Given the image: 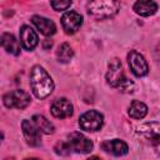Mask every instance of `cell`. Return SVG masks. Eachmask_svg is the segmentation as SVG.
Returning a JSON list of instances; mask_svg holds the SVG:
<instances>
[{"label": "cell", "instance_id": "cell-1", "mask_svg": "<svg viewBox=\"0 0 160 160\" xmlns=\"http://www.w3.org/2000/svg\"><path fill=\"white\" fill-rule=\"evenodd\" d=\"M30 86L38 99H45L52 92L54 81L42 66L35 65L30 71Z\"/></svg>", "mask_w": 160, "mask_h": 160}, {"label": "cell", "instance_id": "cell-2", "mask_svg": "<svg viewBox=\"0 0 160 160\" xmlns=\"http://www.w3.org/2000/svg\"><path fill=\"white\" fill-rule=\"evenodd\" d=\"M106 81L110 86L120 89L121 91H125V92H131L134 89V82L125 78L122 71V65L120 60L116 58L111 59L108 65Z\"/></svg>", "mask_w": 160, "mask_h": 160}, {"label": "cell", "instance_id": "cell-3", "mask_svg": "<svg viewBox=\"0 0 160 160\" xmlns=\"http://www.w3.org/2000/svg\"><path fill=\"white\" fill-rule=\"evenodd\" d=\"M136 132L152 148L154 152L160 156V122L150 121L141 124L136 128Z\"/></svg>", "mask_w": 160, "mask_h": 160}, {"label": "cell", "instance_id": "cell-4", "mask_svg": "<svg viewBox=\"0 0 160 160\" xmlns=\"http://www.w3.org/2000/svg\"><path fill=\"white\" fill-rule=\"evenodd\" d=\"M120 9V4L112 0H98L91 1L88 5V11L90 15L98 19H105L114 16Z\"/></svg>", "mask_w": 160, "mask_h": 160}, {"label": "cell", "instance_id": "cell-5", "mask_svg": "<svg viewBox=\"0 0 160 160\" xmlns=\"http://www.w3.org/2000/svg\"><path fill=\"white\" fill-rule=\"evenodd\" d=\"M65 141L71 152L74 151L79 154H89L94 148L92 141L84 136L81 132H71L70 135H68Z\"/></svg>", "mask_w": 160, "mask_h": 160}, {"label": "cell", "instance_id": "cell-6", "mask_svg": "<svg viewBox=\"0 0 160 160\" xmlns=\"http://www.w3.org/2000/svg\"><path fill=\"white\" fill-rule=\"evenodd\" d=\"M30 95L21 89L9 91L2 98L4 105L9 109H25L30 104Z\"/></svg>", "mask_w": 160, "mask_h": 160}, {"label": "cell", "instance_id": "cell-7", "mask_svg": "<svg viewBox=\"0 0 160 160\" xmlns=\"http://www.w3.org/2000/svg\"><path fill=\"white\" fill-rule=\"evenodd\" d=\"M104 124V116L96 110H89L84 112L79 119V126L86 131H98Z\"/></svg>", "mask_w": 160, "mask_h": 160}, {"label": "cell", "instance_id": "cell-8", "mask_svg": "<svg viewBox=\"0 0 160 160\" xmlns=\"http://www.w3.org/2000/svg\"><path fill=\"white\" fill-rule=\"evenodd\" d=\"M128 62H129L131 72L138 78L145 76L149 72V66H148L145 58L135 50H131L128 54Z\"/></svg>", "mask_w": 160, "mask_h": 160}, {"label": "cell", "instance_id": "cell-9", "mask_svg": "<svg viewBox=\"0 0 160 160\" xmlns=\"http://www.w3.org/2000/svg\"><path fill=\"white\" fill-rule=\"evenodd\" d=\"M22 135L30 146H39L41 144V131L32 120H24L21 122Z\"/></svg>", "mask_w": 160, "mask_h": 160}, {"label": "cell", "instance_id": "cell-10", "mask_svg": "<svg viewBox=\"0 0 160 160\" xmlns=\"http://www.w3.org/2000/svg\"><path fill=\"white\" fill-rule=\"evenodd\" d=\"M61 25L66 34H69V35L75 34L82 25V16L79 12L72 11V10L66 11L61 16Z\"/></svg>", "mask_w": 160, "mask_h": 160}, {"label": "cell", "instance_id": "cell-11", "mask_svg": "<svg viewBox=\"0 0 160 160\" xmlns=\"http://www.w3.org/2000/svg\"><path fill=\"white\" fill-rule=\"evenodd\" d=\"M50 111H51L52 116H55L58 119H65V118H69L72 115L74 106L68 99L61 98V99H56L51 104Z\"/></svg>", "mask_w": 160, "mask_h": 160}, {"label": "cell", "instance_id": "cell-12", "mask_svg": "<svg viewBox=\"0 0 160 160\" xmlns=\"http://www.w3.org/2000/svg\"><path fill=\"white\" fill-rule=\"evenodd\" d=\"M20 42H21V45L25 50L31 51L39 44L38 34L29 25H22L21 29H20Z\"/></svg>", "mask_w": 160, "mask_h": 160}, {"label": "cell", "instance_id": "cell-13", "mask_svg": "<svg viewBox=\"0 0 160 160\" xmlns=\"http://www.w3.org/2000/svg\"><path fill=\"white\" fill-rule=\"evenodd\" d=\"M102 150H105L106 152H110L115 156H122L125 154H128L129 148L128 144L120 139H112V140H105L101 144Z\"/></svg>", "mask_w": 160, "mask_h": 160}, {"label": "cell", "instance_id": "cell-14", "mask_svg": "<svg viewBox=\"0 0 160 160\" xmlns=\"http://www.w3.org/2000/svg\"><path fill=\"white\" fill-rule=\"evenodd\" d=\"M32 24L36 26V29L45 36H50L52 34H55L56 31V26L54 24L52 20L48 19V18H44V16H40V15H34L32 16Z\"/></svg>", "mask_w": 160, "mask_h": 160}, {"label": "cell", "instance_id": "cell-15", "mask_svg": "<svg viewBox=\"0 0 160 160\" xmlns=\"http://www.w3.org/2000/svg\"><path fill=\"white\" fill-rule=\"evenodd\" d=\"M158 10V4L150 0H140L134 4V11L141 16L154 15Z\"/></svg>", "mask_w": 160, "mask_h": 160}, {"label": "cell", "instance_id": "cell-16", "mask_svg": "<svg viewBox=\"0 0 160 160\" xmlns=\"http://www.w3.org/2000/svg\"><path fill=\"white\" fill-rule=\"evenodd\" d=\"M1 45L8 52H10L12 55H19L20 54V44L12 34L4 32L1 35Z\"/></svg>", "mask_w": 160, "mask_h": 160}, {"label": "cell", "instance_id": "cell-17", "mask_svg": "<svg viewBox=\"0 0 160 160\" xmlns=\"http://www.w3.org/2000/svg\"><path fill=\"white\" fill-rule=\"evenodd\" d=\"M128 112L132 119H142L148 114V106L139 100H134L130 104Z\"/></svg>", "mask_w": 160, "mask_h": 160}, {"label": "cell", "instance_id": "cell-18", "mask_svg": "<svg viewBox=\"0 0 160 160\" xmlns=\"http://www.w3.org/2000/svg\"><path fill=\"white\" fill-rule=\"evenodd\" d=\"M31 120H32L34 124L38 126V129H39L41 132H44V134H52L54 130H55L54 125H52L45 116H42V115H34Z\"/></svg>", "mask_w": 160, "mask_h": 160}, {"label": "cell", "instance_id": "cell-19", "mask_svg": "<svg viewBox=\"0 0 160 160\" xmlns=\"http://www.w3.org/2000/svg\"><path fill=\"white\" fill-rule=\"evenodd\" d=\"M56 56H58V60H59L60 62L66 64V62H69V61L72 59L74 51H72V49H71V46H70L69 44L64 42V44H61V45L59 46V49H58V51H56Z\"/></svg>", "mask_w": 160, "mask_h": 160}, {"label": "cell", "instance_id": "cell-20", "mask_svg": "<svg viewBox=\"0 0 160 160\" xmlns=\"http://www.w3.org/2000/svg\"><path fill=\"white\" fill-rule=\"evenodd\" d=\"M54 149H55V152H56V154H59V155H64V156H65V155H69V154L71 152L65 140L59 141V142L55 145Z\"/></svg>", "mask_w": 160, "mask_h": 160}, {"label": "cell", "instance_id": "cell-21", "mask_svg": "<svg viewBox=\"0 0 160 160\" xmlns=\"http://www.w3.org/2000/svg\"><path fill=\"white\" fill-rule=\"evenodd\" d=\"M50 4L52 6V9L56 11H64L71 6V1H51Z\"/></svg>", "mask_w": 160, "mask_h": 160}, {"label": "cell", "instance_id": "cell-22", "mask_svg": "<svg viewBox=\"0 0 160 160\" xmlns=\"http://www.w3.org/2000/svg\"><path fill=\"white\" fill-rule=\"evenodd\" d=\"M88 160H101L100 158H98V156H91V158H89Z\"/></svg>", "mask_w": 160, "mask_h": 160}, {"label": "cell", "instance_id": "cell-23", "mask_svg": "<svg viewBox=\"0 0 160 160\" xmlns=\"http://www.w3.org/2000/svg\"><path fill=\"white\" fill-rule=\"evenodd\" d=\"M26 160H39V159H35V158H32V159H26Z\"/></svg>", "mask_w": 160, "mask_h": 160}]
</instances>
